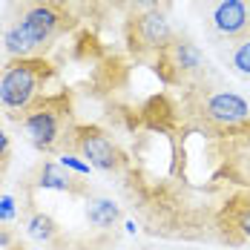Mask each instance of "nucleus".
Masks as SVG:
<instances>
[{
	"instance_id": "nucleus-1",
	"label": "nucleus",
	"mask_w": 250,
	"mask_h": 250,
	"mask_svg": "<svg viewBox=\"0 0 250 250\" xmlns=\"http://www.w3.org/2000/svg\"><path fill=\"white\" fill-rule=\"evenodd\" d=\"M63 23L66 21H63V12L58 3H52V0L29 3L3 38L6 52L12 58H38V52L63 29Z\"/></svg>"
},
{
	"instance_id": "nucleus-2",
	"label": "nucleus",
	"mask_w": 250,
	"mask_h": 250,
	"mask_svg": "<svg viewBox=\"0 0 250 250\" xmlns=\"http://www.w3.org/2000/svg\"><path fill=\"white\" fill-rule=\"evenodd\" d=\"M29 144L41 152H55V147L72 135V106L69 95H43L21 115Z\"/></svg>"
},
{
	"instance_id": "nucleus-3",
	"label": "nucleus",
	"mask_w": 250,
	"mask_h": 250,
	"mask_svg": "<svg viewBox=\"0 0 250 250\" xmlns=\"http://www.w3.org/2000/svg\"><path fill=\"white\" fill-rule=\"evenodd\" d=\"M52 66L43 58H12L0 66V104L12 112H21L41 98Z\"/></svg>"
},
{
	"instance_id": "nucleus-4",
	"label": "nucleus",
	"mask_w": 250,
	"mask_h": 250,
	"mask_svg": "<svg viewBox=\"0 0 250 250\" xmlns=\"http://www.w3.org/2000/svg\"><path fill=\"white\" fill-rule=\"evenodd\" d=\"M173 26L167 21V12L150 9V12H135L126 23V43L138 55L147 52H161L173 41Z\"/></svg>"
},
{
	"instance_id": "nucleus-5",
	"label": "nucleus",
	"mask_w": 250,
	"mask_h": 250,
	"mask_svg": "<svg viewBox=\"0 0 250 250\" xmlns=\"http://www.w3.org/2000/svg\"><path fill=\"white\" fill-rule=\"evenodd\" d=\"M69 138H72V147L78 150V155L86 158V164L95 170L115 173L124 164V155L115 147V141L98 126H75Z\"/></svg>"
},
{
	"instance_id": "nucleus-6",
	"label": "nucleus",
	"mask_w": 250,
	"mask_h": 250,
	"mask_svg": "<svg viewBox=\"0 0 250 250\" xmlns=\"http://www.w3.org/2000/svg\"><path fill=\"white\" fill-rule=\"evenodd\" d=\"M158 61H161V69L167 72L170 81L173 78L178 81V78L199 75L204 69V55L190 38H173L164 49L158 52Z\"/></svg>"
},
{
	"instance_id": "nucleus-7",
	"label": "nucleus",
	"mask_w": 250,
	"mask_h": 250,
	"mask_svg": "<svg viewBox=\"0 0 250 250\" xmlns=\"http://www.w3.org/2000/svg\"><path fill=\"white\" fill-rule=\"evenodd\" d=\"M201 115L216 126H242L250 121V104L236 92H213L201 101Z\"/></svg>"
},
{
	"instance_id": "nucleus-8",
	"label": "nucleus",
	"mask_w": 250,
	"mask_h": 250,
	"mask_svg": "<svg viewBox=\"0 0 250 250\" xmlns=\"http://www.w3.org/2000/svg\"><path fill=\"white\" fill-rule=\"evenodd\" d=\"M210 26L219 38L239 41L250 32L248 26V0H213L210 6Z\"/></svg>"
},
{
	"instance_id": "nucleus-9",
	"label": "nucleus",
	"mask_w": 250,
	"mask_h": 250,
	"mask_svg": "<svg viewBox=\"0 0 250 250\" xmlns=\"http://www.w3.org/2000/svg\"><path fill=\"white\" fill-rule=\"evenodd\" d=\"M38 187H43V190H61V193H78L75 178L66 173V167L52 164V161L41 164V170H38Z\"/></svg>"
},
{
	"instance_id": "nucleus-10",
	"label": "nucleus",
	"mask_w": 250,
	"mask_h": 250,
	"mask_svg": "<svg viewBox=\"0 0 250 250\" xmlns=\"http://www.w3.org/2000/svg\"><path fill=\"white\" fill-rule=\"evenodd\" d=\"M118 216H121V210L112 199H92L86 204V219L95 227H112L118 222Z\"/></svg>"
},
{
	"instance_id": "nucleus-11",
	"label": "nucleus",
	"mask_w": 250,
	"mask_h": 250,
	"mask_svg": "<svg viewBox=\"0 0 250 250\" xmlns=\"http://www.w3.org/2000/svg\"><path fill=\"white\" fill-rule=\"evenodd\" d=\"M26 230H29V236L38 239V242H52V239H58V225H55V219L46 216V213H35V216L26 222Z\"/></svg>"
},
{
	"instance_id": "nucleus-12",
	"label": "nucleus",
	"mask_w": 250,
	"mask_h": 250,
	"mask_svg": "<svg viewBox=\"0 0 250 250\" xmlns=\"http://www.w3.org/2000/svg\"><path fill=\"white\" fill-rule=\"evenodd\" d=\"M230 63L236 72L250 75V32L239 41H230Z\"/></svg>"
},
{
	"instance_id": "nucleus-13",
	"label": "nucleus",
	"mask_w": 250,
	"mask_h": 250,
	"mask_svg": "<svg viewBox=\"0 0 250 250\" xmlns=\"http://www.w3.org/2000/svg\"><path fill=\"white\" fill-rule=\"evenodd\" d=\"M58 164H61V167H66V170H75L78 175H89V170H92L86 161H81V158L72 155V152H63V155L58 158Z\"/></svg>"
},
{
	"instance_id": "nucleus-14",
	"label": "nucleus",
	"mask_w": 250,
	"mask_h": 250,
	"mask_svg": "<svg viewBox=\"0 0 250 250\" xmlns=\"http://www.w3.org/2000/svg\"><path fill=\"white\" fill-rule=\"evenodd\" d=\"M236 227H239V233L250 239V201H245L239 210H236Z\"/></svg>"
},
{
	"instance_id": "nucleus-15",
	"label": "nucleus",
	"mask_w": 250,
	"mask_h": 250,
	"mask_svg": "<svg viewBox=\"0 0 250 250\" xmlns=\"http://www.w3.org/2000/svg\"><path fill=\"white\" fill-rule=\"evenodd\" d=\"M126 9L135 15V12H150V9H158V3L161 0H121Z\"/></svg>"
},
{
	"instance_id": "nucleus-16",
	"label": "nucleus",
	"mask_w": 250,
	"mask_h": 250,
	"mask_svg": "<svg viewBox=\"0 0 250 250\" xmlns=\"http://www.w3.org/2000/svg\"><path fill=\"white\" fill-rule=\"evenodd\" d=\"M12 219H15V199L0 196V222H12Z\"/></svg>"
},
{
	"instance_id": "nucleus-17",
	"label": "nucleus",
	"mask_w": 250,
	"mask_h": 250,
	"mask_svg": "<svg viewBox=\"0 0 250 250\" xmlns=\"http://www.w3.org/2000/svg\"><path fill=\"white\" fill-rule=\"evenodd\" d=\"M9 150H12L9 135H6V132H3V126H0V164H6V161H9Z\"/></svg>"
},
{
	"instance_id": "nucleus-18",
	"label": "nucleus",
	"mask_w": 250,
	"mask_h": 250,
	"mask_svg": "<svg viewBox=\"0 0 250 250\" xmlns=\"http://www.w3.org/2000/svg\"><path fill=\"white\" fill-rule=\"evenodd\" d=\"M248 26H250V0H248Z\"/></svg>"
},
{
	"instance_id": "nucleus-19",
	"label": "nucleus",
	"mask_w": 250,
	"mask_h": 250,
	"mask_svg": "<svg viewBox=\"0 0 250 250\" xmlns=\"http://www.w3.org/2000/svg\"><path fill=\"white\" fill-rule=\"evenodd\" d=\"M21 250H29V248H21Z\"/></svg>"
},
{
	"instance_id": "nucleus-20",
	"label": "nucleus",
	"mask_w": 250,
	"mask_h": 250,
	"mask_svg": "<svg viewBox=\"0 0 250 250\" xmlns=\"http://www.w3.org/2000/svg\"><path fill=\"white\" fill-rule=\"evenodd\" d=\"M248 126H250V121H248Z\"/></svg>"
}]
</instances>
